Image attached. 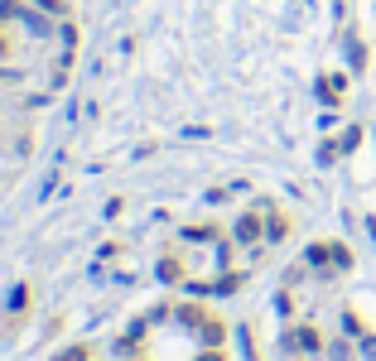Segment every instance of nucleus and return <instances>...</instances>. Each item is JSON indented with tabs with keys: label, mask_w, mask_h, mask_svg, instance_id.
I'll list each match as a JSON object with an SVG mask.
<instances>
[{
	"label": "nucleus",
	"mask_w": 376,
	"mask_h": 361,
	"mask_svg": "<svg viewBox=\"0 0 376 361\" xmlns=\"http://www.w3.org/2000/svg\"><path fill=\"white\" fill-rule=\"evenodd\" d=\"M222 333H227V328H222L217 318H207V323L198 328V342H203V347H222Z\"/></svg>",
	"instance_id": "4"
},
{
	"label": "nucleus",
	"mask_w": 376,
	"mask_h": 361,
	"mask_svg": "<svg viewBox=\"0 0 376 361\" xmlns=\"http://www.w3.org/2000/svg\"><path fill=\"white\" fill-rule=\"evenodd\" d=\"M212 236H217V227H207V222L203 227H184V241H212Z\"/></svg>",
	"instance_id": "10"
},
{
	"label": "nucleus",
	"mask_w": 376,
	"mask_h": 361,
	"mask_svg": "<svg viewBox=\"0 0 376 361\" xmlns=\"http://www.w3.org/2000/svg\"><path fill=\"white\" fill-rule=\"evenodd\" d=\"M155 274H160V279H164V284H179V279H184V265H179V261H174V256H164V261H160V265H155Z\"/></svg>",
	"instance_id": "5"
},
{
	"label": "nucleus",
	"mask_w": 376,
	"mask_h": 361,
	"mask_svg": "<svg viewBox=\"0 0 376 361\" xmlns=\"http://www.w3.org/2000/svg\"><path fill=\"white\" fill-rule=\"evenodd\" d=\"M232 236H237L241 246H251V241H261V217H256V212H246V217H241V222L232 227Z\"/></svg>",
	"instance_id": "1"
},
{
	"label": "nucleus",
	"mask_w": 376,
	"mask_h": 361,
	"mask_svg": "<svg viewBox=\"0 0 376 361\" xmlns=\"http://www.w3.org/2000/svg\"><path fill=\"white\" fill-rule=\"evenodd\" d=\"M29 308V284H15L10 289V313H24Z\"/></svg>",
	"instance_id": "7"
},
{
	"label": "nucleus",
	"mask_w": 376,
	"mask_h": 361,
	"mask_svg": "<svg viewBox=\"0 0 376 361\" xmlns=\"http://www.w3.org/2000/svg\"><path fill=\"white\" fill-rule=\"evenodd\" d=\"M333 270H352V251L343 241H333Z\"/></svg>",
	"instance_id": "9"
},
{
	"label": "nucleus",
	"mask_w": 376,
	"mask_h": 361,
	"mask_svg": "<svg viewBox=\"0 0 376 361\" xmlns=\"http://www.w3.org/2000/svg\"><path fill=\"white\" fill-rule=\"evenodd\" d=\"M198 361H227V357H222L217 347H207V352H203V357H198Z\"/></svg>",
	"instance_id": "15"
},
{
	"label": "nucleus",
	"mask_w": 376,
	"mask_h": 361,
	"mask_svg": "<svg viewBox=\"0 0 376 361\" xmlns=\"http://www.w3.org/2000/svg\"><path fill=\"white\" fill-rule=\"evenodd\" d=\"M241 289V274H222L217 284H212V294H237Z\"/></svg>",
	"instance_id": "11"
},
{
	"label": "nucleus",
	"mask_w": 376,
	"mask_h": 361,
	"mask_svg": "<svg viewBox=\"0 0 376 361\" xmlns=\"http://www.w3.org/2000/svg\"><path fill=\"white\" fill-rule=\"evenodd\" d=\"M174 318H179L184 328H193V333H198V328L207 323V308H198V303H179V308H174Z\"/></svg>",
	"instance_id": "2"
},
{
	"label": "nucleus",
	"mask_w": 376,
	"mask_h": 361,
	"mask_svg": "<svg viewBox=\"0 0 376 361\" xmlns=\"http://www.w3.org/2000/svg\"><path fill=\"white\" fill-rule=\"evenodd\" d=\"M357 145H362V130H357V125H352V130H348V135H343V150H357Z\"/></svg>",
	"instance_id": "13"
},
{
	"label": "nucleus",
	"mask_w": 376,
	"mask_h": 361,
	"mask_svg": "<svg viewBox=\"0 0 376 361\" xmlns=\"http://www.w3.org/2000/svg\"><path fill=\"white\" fill-rule=\"evenodd\" d=\"M53 361H92V347H87V342H73L68 352H58Z\"/></svg>",
	"instance_id": "8"
},
{
	"label": "nucleus",
	"mask_w": 376,
	"mask_h": 361,
	"mask_svg": "<svg viewBox=\"0 0 376 361\" xmlns=\"http://www.w3.org/2000/svg\"><path fill=\"white\" fill-rule=\"evenodd\" d=\"M266 236H271V241H284V236H289V222H284V217H271Z\"/></svg>",
	"instance_id": "12"
},
{
	"label": "nucleus",
	"mask_w": 376,
	"mask_h": 361,
	"mask_svg": "<svg viewBox=\"0 0 376 361\" xmlns=\"http://www.w3.org/2000/svg\"><path fill=\"white\" fill-rule=\"evenodd\" d=\"M304 261H309V265H318V270H323V265H333V241H314V246L304 251Z\"/></svg>",
	"instance_id": "3"
},
{
	"label": "nucleus",
	"mask_w": 376,
	"mask_h": 361,
	"mask_svg": "<svg viewBox=\"0 0 376 361\" xmlns=\"http://www.w3.org/2000/svg\"><path fill=\"white\" fill-rule=\"evenodd\" d=\"M318 96H323V101L333 106V101L343 96V78H323V82H318Z\"/></svg>",
	"instance_id": "6"
},
{
	"label": "nucleus",
	"mask_w": 376,
	"mask_h": 361,
	"mask_svg": "<svg viewBox=\"0 0 376 361\" xmlns=\"http://www.w3.org/2000/svg\"><path fill=\"white\" fill-rule=\"evenodd\" d=\"M362 357L376 361V333H367V337H362Z\"/></svg>",
	"instance_id": "14"
}]
</instances>
